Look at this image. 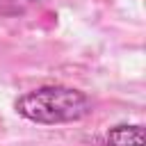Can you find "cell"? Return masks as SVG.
I'll list each match as a JSON object with an SVG mask.
<instances>
[{"instance_id":"2","label":"cell","mask_w":146,"mask_h":146,"mask_svg":"<svg viewBox=\"0 0 146 146\" xmlns=\"http://www.w3.org/2000/svg\"><path fill=\"white\" fill-rule=\"evenodd\" d=\"M105 146H144V128L139 123L112 125L103 135Z\"/></svg>"},{"instance_id":"1","label":"cell","mask_w":146,"mask_h":146,"mask_svg":"<svg viewBox=\"0 0 146 146\" xmlns=\"http://www.w3.org/2000/svg\"><path fill=\"white\" fill-rule=\"evenodd\" d=\"M14 110L18 116L32 123L55 125V123H73L91 114V100L80 89L64 84H46L18 96Z\"/></svg>"}]
</instances>
